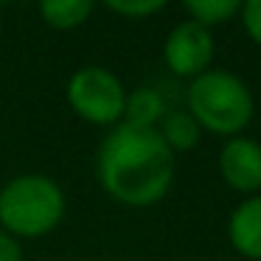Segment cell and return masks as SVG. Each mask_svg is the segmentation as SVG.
Here are the masks:
<instances>
[{
    "mask_svg": "<svg viewBox=\"0 0 261 261\" xmlns=\"http://www.w3.org/2000/svg\"><path fill=\"white\" fill-rule=\"evenodd\" d=\"M65 211L68 197L62 186L42 171H23L0 186V230L17 242L54 233Z\"/></svg>",
    "mask_w": 261,
    "mask_h": 261,
    "instance_id": "obj_2",
    "label": "cell"
},
{
    "mask_svg": "<svg viewBox=\"0 0 261 261\" xmlns=\"http://www.w3.org/2000/svg\"><path fill=\"white\" fill-rule=\"evenodd\" d=\"M107 9L126 20H146V17H154L158 12H163L166 3L163 0H110Z\"/></svg>",
    "mask_w": 261,
    "mask_h": 261,
    "instance_id": "obj_12",
    "label": "cell"
},
{
    "mask_svg": "<svg viewBox=\"0 0 261 261\" xmlns=\"http://www.w3.org/2000/svg\"><path fill=\"white\" fill-rule=\"evenodd\" d=\"M169 113L166 98L154 87H135L126 90V104H124V124L143 126V129H158L163 115Z\"/></svg>",
    "mask_w": 261,
    "mask_h": 261,
    "instance_id": "obj_8",
    "label": "cell"
},
{
    "mask_svg": "<svg viewBox=\"0 0 261 261\" xmlns=\"http://www.w3.org/2000/svg\"><path fill=\"white\" fill-rule=\"evenodd\" d=\"M23 244L6 230H0V261H23Z\"/></svg>",
    "mask_w": 261,
    "mask_h": 261,
    "instance_id": "obj_14",
    "label": "cell"
},
{
    "mask_svg": "<svg viewBox=\"0 0 261 261\" xmlns=\"http://www.w3.org/2000/svg\"><path fill=\"white\" fill-rule=\"evenodd\" d=\"M158 132L163 138V143L171 149V152H191L194 146L202 138V129L199 124L191 118L188 110H169L163 115V121L158 124Z\"/></svg>",
    "mask_w": 261,
    "mask_h": 261,
    "instance_id": "obj_9",
    "label": "cell"
},
{
    "mask_svg": "<svg viewBox=\"0 0 261 261\" xmlns=\"http://www.w3.org/2000/svg\"><path fill=\"white\" fill-rule=\"evenodd\" d=\"M216 54L214 31L202 29V25L182 20L166 34L163 42V62L177 79H197L205 70H211Z\"/></svg>",
    "mask_w": 261,
    "mask_h": 261,
    "instance_id": "obj_5",
    "label": "cell"
},
{
    "mask_svg": "<svg viewBox=\"0 0 261 261\" xmlns=\"http://www.w3.org/2000/svg\"><path fill=\"white\" fill-rule=\"evenodd\" d=\"M177 160L158 129L118 124L96 152V177L107 197L126 208H152L174 182Z\"/></svg>",
    "mask_w": 261,
    "mask_h": 261,
    "instance_id": "obj_1",
    "label": "cell"
},
{
    "mask_svg": "<svg viewBox=\"0 0 261 261\" xmlns=\"http://www.w3.org/2000/svg\"><path fill=\"white\" fill-rule=\"evenodd\" d=\"M65 101L70 113L85 124L113 129L124 124L126 87L121 76L104 65H85L76 73H70L65 85Z\"/></svg>",
    "mask_w": 261,
    "mask_h": 261,
    "instance_id": "obj_4",
    "label": "cell"
},
{
    "mask_svg": "<svg viewBox=\"0 0 261 261\" xmlns=\"http://www.w3.org/2000/svg\"><path fill=\"white\" fill-rule=\"evenodd\" d=\"M182 9H186L191 23L214 31L216 25H225V23H230L233 17H239L242 3H239V0H188Z\"/></svg>",
    "mask_w": 261,
    "mask_h": 261,
    "instance_id": "obj_11",
    "label": "cell"
},
{
    "mask_svg": "<svg viewBox=\"0 0 261 261\" xmlns=\"http://www.w3.org/2000/svg\"><path fill=\"white\" fill-rule=\"evenodd\" d=\"M219 174L239 194L261 191V143L247 135L227 138L219 152Z\"/></svg>",
    "mask_w": 261,
    "mask_h": 261,
    "instance_id": "obj_6",
    "label": "cell"
},
{
    "mask_svg": "<svg viewBox=\"0 0 261 261\" xmlns=\"http://www.w3.org/2000/svg\"><path fill=\"white\" fill-rule=\"evenodd\" d=\"M239 17H242V25H244V31H247V37L255 45H261V0H247V3H242Z\"/></svg>",
    "mask_w": 261,
    "mask_h": 261,
    "instance_id": "obj_13",
    "label": "cell"
},
{
    "mask_svg": "<svg viewBox=\"0 0 261 261\" xmlns=\"http://www.w3.org/2000/svg\"><path fill=\"white\" fill-rule=\"evenodd\" d=\"M90 0H45L40 6V17L54 31H73L90 20L93 14Z\"/></svg>",
    "mask_w": 261,
    "mask_h": 261,
    "instance_id": "obj_10",
    "label": "cell"
},
{
    "mask_svg": "<svg viewBox=\"0 0 261 261\" xmlns=\"http://www.w3.org/2000/svg\"><path fill=\"white\" fill-rule=\"evenodd\" d=\"M186 110L202 132L219 138H236L255 115V98L247 82L222 68H211L188 82Z\"/></svg>",
    "mask_w": 261,
    "mask_h": 261,
    "instance_id": "obj_3",
    "label": "cell"
},
{
    "mask_svg": "<svg viewBox=\"0 0 261 261\" xmlns=\"http://www.w3.org/2000/svg\"><path fill=\"white\" fill-rule=\"evenodd\" d=\"M227 239L239 255L261 261V194H253L233 208L227 219Z\"/></svg>",
    "mask_w": 261,
    "mask_h": 261,
    "instance_id": "obj_7",
    "label": "cell"
}]
</instances>
